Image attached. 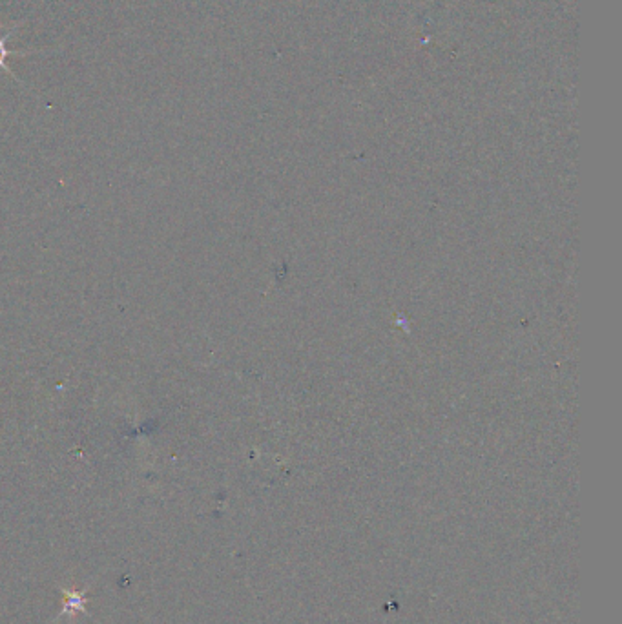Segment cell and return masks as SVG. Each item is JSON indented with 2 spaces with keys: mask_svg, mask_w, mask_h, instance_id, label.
I'll return each instance as SVG.
<instances>
[{
  "mask_svg": "<svg viewBox=\"0 0 622 624\" xmlns=\"http://www.w3.org/2000/svg\"><path fill=\"white\" fill-rule=\"evenodd\" d=\"M66 599L68 603L64 606V614L75 615L77 612H83L84 610V597L83 593L70 592L66 593Z\"/></svg>",
  "mask_w": 622,
  "mask_h": 624,
  "instance_id": "cell-1",
  "label": "cell"
},
{
  "mask_svg": "<svg viewBox=\"0 0 622 624\" xmlns=\"http://www.w3.org/2000/svg\"><path fill=\"white\" fill-rule=\"evenodd\" d=\"M13 32H15V30H13ZM13 32L6 33L4 37H0V70H4V72L10 73L13 79H17V77H15V73L11 72L10 66L6 64V59H8L11 53H13V52H10L8 48H6V41L10 39L11 35H13Z\"/></svg>",
  "mask_w": 622,
  "mask_h": 624,
  "instance_id": "cell-2",
  "label": "cell"
}]
</instances>
